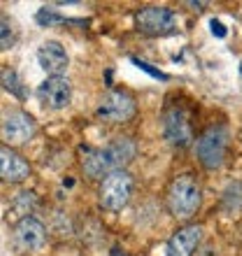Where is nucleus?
I'll return each mask as SVG.
<instances>
[{
    "mask_svg": "<svg viewBox=\"0 0 242 256\" xmlns=\"http://www.w3.org/2000/svg\"><path fill=\"white\" fill-rule=\"evenodd\" d=\"M82 168L91 180H105L110 172L126 170V166L138 156V142L128 135L110 140L105 147H80Z\"/></svg>",
    "mask_w": 242,
    "mask_h": 256,
    "instance_id": "obj_1",
    "label": "nucleus"
},
{
    "mask_svg": "<svg viewBox=\"0 0 242 256\" xmlns=\"http://www.w3.org/2000/svg\"><path fill=\"white\" fill-rule=\"evenodd\" d=\"M166 205H168L170 214L175 219H180V222L191 219L202 205V191H200V184L196 182V177L177 175L168 186Z\"/></svg>",
    "mask_w": 242,
    "mask_h": 256,
    "instance_id": "obj_2",
    "label": "nucleus"
},
{
    "mask_svg": "<svg viewBox=\"0 0 242 256\" xmlns=\"http://www.w3.org/2000/svg\"><path fill=\"white\" fill-rule=\"evenodd\" d=\"M228 140L230 133L224 124H214V126L205 128L198 140H196V156L205 170H219L226 161L228 154Z\"/></svg>",
    "mask_w": 242,
    "mask_h": 256,
    "instance_id": "obj_3",
    "label": "nucleus"
},
{
    "mask_svg": "<svg viewBox=\"0 0 242 256\" xmlns=\"http://www.w3.org/2000/svg\"><path fill=\"white\" fill-rule=\"evenodd\" d=\"M133 189H135V180L128 170L110 172V175L100 182L98 202H100V208L108 210V212H121V210L130 202Z\"/></svg>",
    "mask_w": 242,
    "mask_h": 256,
    "instance_id": "obj_4",
    "label": "nucleus"
},
{
    "mask_svg": "<svg viewBox=\"0 0 242 256\" xmlns=\"http://www.w3.org/2000/svg\"><path fill=\"white\" fill-rule=\"evenodd\" d=\"M163 135L168 144L177 149H186L194 144V122L191 112L180 102H170L163 110Z\"/></svg>",
    "mask_w": 242,
    "mask_h": 256,
    "instance_id": "obj_5",
    "label": "nucleus"
},
{
    "mask_svg": "<svg viewBox=\"0 0 242 256\" xmlns=\"http://www.w3.org/2000/svg\"><path fill=\"white\" fill-rule=\"evenodd\" d=\"M135 28L138 33L149 35V38H166L177 30V16L170 7L163 5L140 7L135 12Z\"/></svg>",
    "mask_w": 242,
    "mask_h": 256,
    "instance_id": "obj_6",
    "label": "nucleus"
},
{
    "mask_svg": "<svg viewBox=\"0 0 242 256\" xmlns=\"http://www.w3.org/2000/svg\"><path fill=\"white\" fill-rule=\"evenodd\" d=\"M135 114H138V102L124 88H110L96 110V116L105 124H128Z\"/></svg>",
    "mask_w": 242,
    "mask_h": 256,
    "instance_id": "obj_7",
    "label": "nucleus"
},
{
    "mask_svg": "<svg viewBox=\"0 0 242 256\" xmlns=\"http://www.w3.org/2000/svg\"><path fill=\"white\" fill-rule=\"evenodd\" d=\"M38 135V122L24 110H12L2 116V140L7 147L28 144Z\"/></svg>",
    "mask_w": 242,
    "mask_h": 256,
    "instance_id": "obj_8",
    "label": "nucleus"
},
{
    "mask_svg": "<svg viewBox=\"0 0 242 256\" xmlns=\"http://www.w3.org/2000/svg\"><path fill=\"white\" fill-rule=\"evenodd\" d=\"M12 242L16 247V252H21V254H33V252L42 250L44 242H47V228L35 216L19 219V224L14 226Z\"/></svg>",
    "mask_w": 242,
    "mask_h": 256,
    "instance_id": "obj_9",
    "label": "nucleus"
},
{
    "mask_svg": "<svg viewBox=\"0 0 242 256\" xmlns=\"http://www.w3.org/2000/svg\"><path fill=\"white\" fill-rule=\"evenodd\" d=\"M38 96L47 110L58 112V110H66L72 100V84L66 77H47L38 88Z\"/></svg>",
    "mask_w": 242,
    "mask_h": 256,
    "instance_id": "obj_10",
    "label": "nucleus"
},
{
    "mask_svg": "<svg viewBox=\"0 0 242 256\" xmlns=\"http://www.w3.org/2000/svg\"><path fill=\"white\" fill-rule=\"evenodd\" d=\"M30 172H33L30 163L21 154H16L12 147L2 144V149H0V177H2V182L21 184L30 177Z\"/></svg>",
    "mask_w": 242,
    "mask_h": 256,
    "instance_id": "obj_11",
    "label": "nucleus"
},
{
    "mask_svg": "<svg viewBox=\"0 0 242 256\" xmlns=\"http://www.w3.org/2000/svg\"><path fill=\"white\" fill-rule=\"evenodd\" d=\"M202 240V226L188 224L184 228H180L175 236L166 244V256H194L196 250L200 247Z\"/></svg>",
    "mask_w": 242,
    "mask_h": 256,
    "instance_id": "obj_12",
    "label": "nucleus"
},
{
    "mask_svg": "<svg viewBox=\"0 0 242 256\" xmlns=\"http://www.w3.org/2000/svg\"><path fill=\"white\" fill-rule=\"evenodd\" d=\"M38 61H40V68L49 77H63L70 58H68V52L60 47L58 42H44L38 49Z\"/></svg>",
    "mask_w": 242,
    "mask_h": 256,
    "instance_id": "obj_13",
    "label": "nucleus"
},
{
    "mask_svg": "<svg viewBox=\"0 0 242 256\" xmlns=\"http://www.w3.org/2000/svg\"><path fill=\"white\" fill-rule=\"evenodd\" d=\"M0 77H2V88H5L10 96H14L16 100H26V86H24V80L19 77V72L16 70H12V68H2V72H0Z\"/></svg>",
    "mask_w": 242,
    "mask_h": 256,
    "instance_id": "obj_14",
    "label": "nucleus"
},
{
    "mask_svg": "<svg viewBox=\"0 0 242 256\" xmlns=\"http://www.w3.org/2000/svg\"><path fill=\"white\" fill-rule=\"evenodd\" d=\"M222 208L224 212H228V214H236L242 210V182H233L226 186L222 196Z\"/></svg>",
    "mask_w": 242,
    "mask_h": 256,
    "instance_id": "obj_15",
    "label": "nucleus"
},
{
    "mask_svg": "<svg viewBox=\"0 0 242 256\" xmlns=\"http://www.w3.org/2000/svg\"><path fill=\"white\" fill-rule=\"evenodd\" d=\"M35 205H38V198H35L33 191H21V194L14 198L12 210L19 212L21 219H26V216H30V212L35 210Z\"/></svg>",
    "mask_w": 242,
    "mask_h": 256,
    "instance_id": "obj_16",
    "label": "nucleus"
},
{
    "mask_svg": "<svg viewBox=\"0 0 242 256\" xmlns=\"http://www.w3.org/2000/svg\"><path fill=\"white\" fill-rule=\"evenodd\" d=\"M35 19H38V24H40V26H44V28H52L54 24H66V21H68L63 14L56 12L54 7H42Z\"/></svg>",
    "mask_w": 242,
    "mask_h": 256,
    "instance_id": "obj_17",
    "label": "nucleus"
},
{
    "mask_svg": "<svg viewBox=\"0 0 242 256\" xmlns=\"http://www.w3.org/2000/svg\"><path fill=\"white\" fill-rule=\"evenodd\" d=\"M0 26H2V40H0V44H2V49H10L12 47V26H10V21H7V16H2V21H0Z\"/></svg>",
    "mask_w": 242,
    "mask_h": 256,
    "instance_id": "obj_18",
    "label": "nucleus"
},
{
    "mask_svg": "<svg viewBox=\"0 0 242 256\" xmlns=\"http://www.w3.org/2000/svg\"><path fill=\"white\" fill-rule=\"evenodd\" d=\"M112 256H124V254H121V250H112Z\"/></svg>",
    "mask_w": 242,
    "mask_h": 256,
    "instance_id": "obj_19",
    "label": "nucleus"
},
{
    "mask_svg": "<svg viewBox=\"0 0 242 256\" xmlns=\"http://www.w3.org/2000/svg\"><path fill=\"white\" fill-rule=\"evenodd\" d=\"M240 70H242V68H240Z\"/></svg>",
    "mask_w": 242,
    "mask_h": 256,
    "instance_id": "obj_20",
    "label": "nucleus"
}]
</instances>
